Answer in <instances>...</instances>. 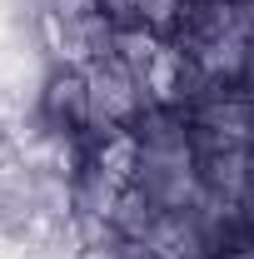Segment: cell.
Masks as SVG:
<instances>
[{
  "label": "cell",
  "instance_id": "cell-1",
  "mask_svg": "<svg viewBox=\"0 0 254 259\" xmlns=\"http://www.w3.org/2000/svg\"><path fill=\"white\" fill-rule=\"evenodd\" d=\"M5 164H15V145H10V130L0 125V169Z\"/></svg>",
  "mask_w": 254,
  "mask_h": 259
}]
</instances>
